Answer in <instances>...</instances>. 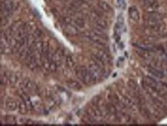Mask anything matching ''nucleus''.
<instances>
[{
  "mask_svg": "<svg viewBox=\"0 0 167 126\" xmlns=\"http://www.w3.org/2000/svg\"><path fill=\"white\" fill-rule=\"evenodd\" d=\"M76 72L77 76L80 77L82 81L86 85H90L92 83H94L92 76H91L89 69L87 67H86V66L80 67L76 70Z\"/></svg>",
  "mask_w": 167,
  "mask_h": 126,
  "instance_id": "1",
  "label": "nucleus"
},
{
  "mask_svg": "<svg viewBox=\"0 0 167 126\" xmlns=\"http://www.w3.org/2000/svg\"><path fill=\"white\" fill-rule=\"evenodd\" d=\"M22 88L25 91H26V92H29V93H35V92H38L37 87L36 86V85L29 78H25L22 81Z\"/></svg>",
  "mask_w": 167,
  "mask_h": 126,
  "instance_id": "2",
  "label": "nucleus"
},
{
  "mask_svg": "<svg viewBox=\"0 0 167 126\" xmlns=\"http://www.w3.org/2000/svg\"><path fill=\"white\" fill-rule=\"evenodd\" d=\"M63 29L64 30L65 32L67 35L71 36H76L79 34L78 29L71 23H63Z\"/></svg>",
  "mask_w": 167,
  "mask_h": 126,
  "instance_id": "3",
  "label": "nucleus"
},
{
  "mask_svg": "<svg viewBox=\"0 0 167 126\" xmlns=\"http://www.w3.org/2000/svg\"><path fill=\"white\" fill-rule=\"evenodd\" d=\"M86 37H87L88 39L91 41V42H92L94 44L99 45V46H102V47L106 46L105 40H103V39H102L101 38H99V37H98L97 36H95V35L92 32L90 33H88V34L86 35Z\"/></svg>",
  "mask_w": 167,
  "mask_h": 126,
  "instance_id": "4",
  "label": "nucleus"
},
{
  "mask_svg": "<svg viewBox=\"0 0 167 126\" xmlns=\"http://www.w3.org/2000/svg\"><path fill=\"white\" fill-rule=\"evenodd\" d=\"M96 55L106 63V65H110L112 63V59H111L110 55L104 49H99L97 51Z\"/></svg>",
  "mask_w": 167,
  "mask_h": 126,
  "instance_id": "5",
  "label": "nucleus"
},
{
  "mask_svg": "<svg viewBox=\"0 0 167 126\" xmlns=\"http://www.w3.org/2000/svg\"><path fill=\"white\" fill-rule=\"evenodd\" d=\"M129 16L132 20L135 22H138L140 19V15H139V10L136 6H131L129 9Z\"/></svg>",
  "mask_w": 167,
  "mask_h": 126,
  "instance_id": "6",
  "label": "nucleus"
},
{
  "mask_svg": "<svg viewBox=\"0 0 167 126\" xmlns=\"http://www.w3.org/2000/svg\"><path fill=\"white\" fill-rule=\"evenodd\" d=\"M63 55H64V52L62 49H60V48H57L56 51L54 52V55H53L52 60L56 62V64L57 65V66H60L62 62V59H63Z\"/></svg>",
  "mask_w": 167,
  "mask_h": 126,
  "instance_id": "7",
  "label": "nucleus"
},
{
  "mask_svg": "<svg viewBox=\"0 0 167 126\" xmlns=\"http://www.w3.org/2000/svg\"><path fill=\"white\" fill-rule=\"evenodd\" d=\"M147 70L148 72L151 74L153 76L156 77L158 78H164V73L162 70L157 69V68H155L154 66H149L147 68Z\"/></svg>",
  "mask_w": 167,
  "mask_h": 126,
  "instance_id": "8",
  "label": "nucleus"
},
{
  "mask_svg": "<svg viewBox=\"0 0 167 126\" xmlns=\"http://www.w3.org/2000/svg\"><path fill=\"white\" fill-rule=\"evenodd\" d=\"M6 108L8 111H15L18 108V102L13 98H7L6 101Z\"/></svg>",
  "mask_w": 167,
  "mask_h": 126,
  "instance_id": "9",
  "label": "nucleus"
},
{
  "mask_svg": "<svg viewBox=\"0 0 167 126\" xmlns=\"http://www.w3.org/2000/svg\"><path fill=\"white\" fill-rule=\"evenodd\" d=\"M144 6H145V9L147 11V13H150V12H156L159 9V4L156 0H153V1L150 2L149 3L146 4Z\"/></svg>",
  "mask_w": 167,
  "mask_h": 126,
  "instance_id": "10",
  "label": "nucleus"
},
{
  "mask_svg": "<svg viewBox=\"0 0 167 126\" xmlns=\"http://www.w3.org/2000/svg\"><path fill=\"white\" fill-rule=\"evenodd\" d=\"M98 6L99 7L102 11L105 12V13H110L113 12V9L110 6V5L105 1H99L98 2Z\"/></svg>",
  "mask_w": 167,
  "mask_h": 126,
  "instance_id": "11",
  "label": "nucleus"
},
{
  "mask_svg": "<svg viewBox=\"0 0 167 126\" xmlns=\"http://www.w3.org/2000/svg\"><path fill=\"white\" fill-rule=\"evenodd\" d=\"M122 102H123L125 107L129 108V109H135V103L133 102V101L130 98V97H128L127 95H122Z\"/></svg>",
  "mask_w": 167,
  "mask_h": 126,
  "instance_id": "12",
  "label": "nucleus"
},
{
  "mask_svg": "<svg viewBox=\"0 0 167 126\" xmlns=\"http://www.w3.org/2000/svg\"><path fill=\"white\" fill-rule=\"evenodd\" d=\"M66 85L68 86V87L72 89H74V90H80L82 89L81 84L78 81H76V80H68L66 82Z\"/></svg>",
  "mask_w": 167,
  "mask_h": 126,
  "instance_id": "13",
  "label": "nucleus"
},
{
  "mask_svg": "<svg viewBox=\"0 0 167 126\" xmlns=\"http://www.w3.org/2000/svg\"><path fill=\"white\" fill-rule=\"evenodd\" d=\"M92 32H93L95 36H98V37L101 38L102 39H103V40L106 41L108 39L107 35H106V33L105 32V30L100 29L97 28V27H94L93 30H92Z\"/></svg>",
  "mask_w": 167,
  "mask_h": 126,
  "instance_id": "14",
  "label": "nucleus"
},
{
  "mask_svg": "<svg viewBox=\"0 0 167 126\" xmlns=\"http://www.w3.org/2000/svg\"><path fill=\"white\" fill-rule=\"evenodd\" d=\"M94 22H95V27H97V28L100 29L106 30L107 29L108 27H109L107 22H106V20H104V19H101V18L97 19V20L95 21Z\"/></svg>",
  "mask_w": 167,
  "mask_h": 126,
  "instance_id": "15",
  "label": "nucleus"
},
{
  "mask_svg": "<svg viewBox=\"0 0 167 126\" xmlns=\"http://www.w3.org/2000/svg\"><path fill=\"white\" fill-rule=\"evenodd\" d=\"M18 109H19V112L20 114H22V115H25L28 112V106H27L26 103L22 98L21 101H19L18 102Z\"/></svg>",
  "mask_w": 167,
  "mask_h": 126,
  "instance_id": "16",
  "label": "nucleus"
},
{
  "mask_svg": "<svg viewBox=\"0 0 167 126\" xmlns=\"http://www.w3.org/2000/svg\"><path fill=\"white\" fill-rule=\"evenodd\" d=\"M136 52L138 53L140 57H142L144 59H149L151 58V54H150V52L146 49H142V48H139L136 50Z\"/></svg>",
  "mask_w": 167,
  "mask_h": 126,
  "instance_id": "17",
  "label": "nucleus"
},
{
  "mask_svg": "<svg viewBox=\"0 0 167 126\" xmlns=\"http://www.w3.org/2000/svg\"><path fill=\"white\" fill-rule=\"evenodd\" d=\"M73 25H75L78 29H83L85 27L86 22H85L84 19H82V18L80 17H78L73 20Z\"/></svg>",
  "mask_w": 167,
  "mask_h": 126,
  "instance_id": "18",
  "label": "nucleus"
},
{
  "mask_svg": "<svg viewBox=\"0 0 167 126\" xmlns=\"http://www.w3.org/2000/svg\"><path fill=\"white\" fill-rule=\"evenodd\" d=\"M23 27L26 34H29V32L30 31H32V30H33L35 29V24L33 22H29L27 23L23 24Z\"/></svg>",
  "mask_w": 167,
  "mask_h": 126,
  "instance_id": "19",
  "label": "nucleus"
},
{
  "mask_svg": "<svg viewBox=\"0 0 167 126\" xmlns=\"http://www.w3.org/2000/svg\"><path fill=\"white\" fill-rule=\"evenodd\" d=\"M66 64L68 67L70 68L73 67L75 66V62H74L73 58L71 55H67L66 57Z\"/></svg>",
  "mask_w": 167,
  "mask_h": 126,
  "instance_id": "20",
  "label": "nucleus"
},
{
  "mask_svg": "<svg viewBox=\"0 0 167 126\" xmlns=\"http://www.w3.org/2000/svg\"><path fill=\"white\" fill-rule=\"evenodd\" d=\"M90 18L93 22H95V21H96L97 19L101 18V14L99 13L97 11H95V10H92V11L90 13Z\"/></svg>",
  "mask_w": 167,
  "mask_h": 126,
  "instance_id": "21",
  "label": "nucleus"
},
{
  "mask_svg": "<svg viewBox=\"0 0 167 126\" xmlns=\"http://www.w3.org/2000/svg\"><path fill=\"white\" fill-rule=\"evenodd\" d=\"M42 35H43L42 30L39 28H36V29L34 30V32H33V36H34L36 39H40V38L42 36Z\"/></svg>",
  "mask_w": 167,
  "mask_h": 126,
  "instance_id": "22",
  "label": "nucleus"
},
{
  "mask_svg": "<svg viewBox=\"0 0 167 126\" xmlns=\"http://www.w3.org/2000/svg\"><path fill=\"white\" fill-rule=\"evenodd\" d=\"M6 122H8L9 124H16V118L13 115H7L6 117Z\"/></svg>",
  "mask_w": 167,
  "mask_h": 126,
  "instance_id": "23",
  "label": "nucleus"
},
{
  "mask_svg": "<svg viewBox=\"0 0 167 126\" xmlns=\"http://www.w3.org/2000/svg\"><path fill=\"white\" fill-rule=\"evenodd\" d=\"M9 78V82L11 83L12 85H15L17 82V76L14 74H11V75H8Z\"/></svg>",
  "mask_w": 167,
  "mask_h": 126,
  "instance_id": "24",
  "label": "nucleus"
},
{
  "mask_svg": "<svg viewBox=\"0 0 167 126\" xmlns=\"http://www.w3.org/2000/svg\"><path fill=\"white\" fill-rule=\"evenodd\" d=\"M117 3L120 7H124V6H125V0H117Z\"/></svg>",
  "mask_w": 167,
  "mask_h": 126,
  "instance_id": "25",
  "label": "nucleus"
}]
</instances>
